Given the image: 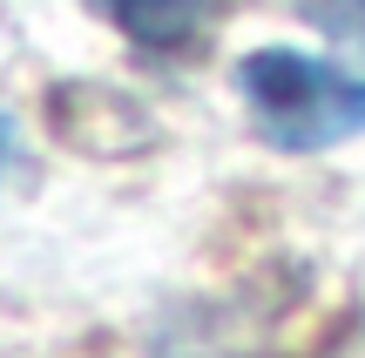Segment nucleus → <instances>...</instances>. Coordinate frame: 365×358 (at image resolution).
I'll use <instances>...</instances> for the list:
<instances>
[{"mask_svg":"<svg viewBox=\"0 0 365 358\" xmlns=\"http://www.w3.org/2000/svg\"><path fill=\"white\" fill-rule=\"evenodd\" d=\"M318 21L345 41H365V0H318Z\"/></svg>","mask_w":365,"mask_h":358,"instance_id":"obj_3","label":"nucleus"},{"mask_svg":"<svg viewBox=\"0 0 365 358\" xmlns=\"http://www.w3.org/2000/svg\"><path fill=\"white\" fill-rule=\"evenodd\" d=\"M102 21H115L135 48H156V54H182L203 41L210 27V0H88Z\"/></svg>","mask_w":365,"mask_h":358,"instance_id":"obj_2","label":"nucleus"},{"mask_svg":"<svg viewBox=\"0 0 365 358\" xmlns=\"http://www.w3.org/2000/svg\"><path fill=\"white\" fill-rule=\"evenodd\" d=\"M14 162V129H7V115H0V169Z\"/></svg>","mask_w":365,"mask_h":358,"instance_id":"obj_4","label":"nucleus"},{"mask_svg":"<svg viewBox=\"0 0 365 358\" xmlns=\"http://www.w3.org/2000/svg\"><path fill=\"white\" fill-rule=\"evenodd\" d=\"M250 129L271 149H339L365 135V75H345L339 61H318L298 48H257L237 61Z\"/></svg>","mask_w":365,"mask_h":358,"instance_id":"obj_1","label":"nucleus"}]
</instances>
